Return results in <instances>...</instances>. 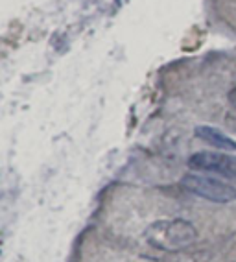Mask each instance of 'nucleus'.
Masks as SVG:
<instances>
[{
  "label": "nucleus",
  "instance_id": "obj_2",
  "mask_svg": "<svg viewBox=\"0 0 236 262\" xmlns=\"http://www.w3.org/2000/svg\"><path fill=\"white\" fill-rule=\"evenodd\" d=\"M181 183L186 190H190L192 194H198L199 198H205L208 202L229 203L236 200V188L214 178L199 176V173H186Z\"/></svg>",
  "mask_w": 236,
  "mask_h": 262
},
{
  "label": "nucleus",
  "instance_id": "obj_5",
  "mask_svg": "<svg viewBox=\"0 0 236 262\" xmlns=\"http://www.w3.org/2000/svg\"><path fill=\"white\" fill-rule=\"evenodd\" d=\"M229 103L236 109V89H232L231 93H229Z\"/></svg>",
  "mask_w": 236,
  "mask_h": 262
},
{
  "label": "nucleus",
  "instance_id": "obj_4",
  "mask_svg": "<svg viewBox=\"0 0 236 262\" xmlns=\"http://www.w3.org/2000/svg\"><path fill=\"white\" fill-rule=\"evenodd\" d=\"M196 137L222 151H234L236 150V142L232 141L231 137H227L225 133L216 129V127H210V126L196 127Z\"/></svg>",
  "mask_w": 236,
  "mask_h": 262
},
{
  "label": "nucleus",
  "instance_id": "obj_1",
  "mask_svg": "<svg viewBox=\"0 0 236 262\" xmlns=\"http://www.w3.org/2000/svg\"><path fill=\"white\" fill-rule=\"evenodd\" d=\"M198 231L190 222L179 220H157L144 231V240L151 248L162 251H181L196 242Z\"/></svg>",
  "mask_w": 236,
  "mask_h": 262
},
{
  "label": "nucleus",
  "instance_id": "obj_3",
  "mask_svg": "<svg viewBox=\"0 0 236 262\" xmlns=\"http://www.w3.org/2000/svg\"><path fill=\"white\" fill-rule=\"evenodd\" d=\"M188 168L196 172L218 173L225 179L236 181V157L216 151H198L188 159Z\"/></svg>",
  "mask_w": 236,
  "mask_h": 262
}]
</instances>
